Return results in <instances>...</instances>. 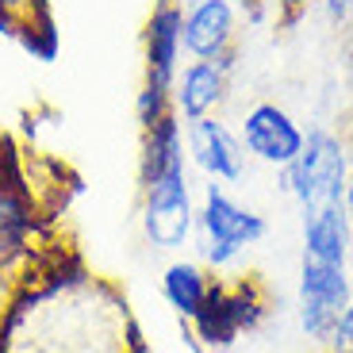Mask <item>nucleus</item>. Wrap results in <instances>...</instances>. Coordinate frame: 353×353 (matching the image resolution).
Listing matches in <instances>:
<instances>
[{
    "instance_id": "nucleus-1",
    "label": "nucleus",
    "mask_w": 353,
    "mask_h": 353,
    "mask_svg": "<svg viewBox=\"0 0 353 353\" xmlns=\"http://www.w3.org/2000/svg\"><path fill=\"white\" fill-rule=\"evenodd\" d=\"M4 353H139L127 300L92 273L27 284L0 327Z\"/></svg>"
},
{
    "instance_id": "nucleus-19",
    "label": "nucleus",
    "mask_w": 353,
    "mask_h": 353,
    "mask_svg": "<svg viewBox=\"0 0 353 353\" xmlns=\"http://www.w3.org/2000/svg\"><path fill=\"white\" fill-rule=\"evenodd\" d=\"M342 203H345V215H350V230H353V169H350V181H345V196H342Z\"/></svg>"
},
{
    "instance_id": "nucleus-13",
    "label": "nucleus",
    "mask_w": 353,
    "mask_h": 353,
    "mask_svg": "<svg viewBox=\"0 0 353 353\" xmlns=\"http://www.w3.org/2000/svg\"><path fill=\"white\" fill-rule=\"evenodd\" d=\"M215 288V273L203 261H188V257H176L161 269V300L169 303L173 315H181L185 323H192L200 315V307L208 303Z\"/></svg>"
},
{
    "instance_id": "nucleus-15",
    "label": "nucleus",
    "mask_w": 353,
    "mask_h": 353,
    "mask_svg": "<svg viewBox=\"0 0 353 353\" xmlns=\"http://www.w3.org/2000/svg\"><path fill=\"white\" fill-rule=\"evenodd\" d=\"M165 115H173V92L154 85H139V97H134V119H139V131L161 123Z\"/></svg>"
},
{
    "instance_id": "nucleus-2",
    "label": "nucleus",
    "mask_w": 353,
    "mask_h": 353,
    "mask_svg": "<svg viewBox=\"0 0 353 353\" xmlns=\"http://www.w3.org/2000/svg\"><path fill=\"white\" fill-rule=\"evenodd\" d=\"M139 227L150 250L176 254L196 234V192L188 176L185 123L165 115L142 131L139 146Z\"/></svg>"
},
{
    "instance_id": "nucleus-4",
    "label": "nucleus",
    "mask_w": 353,
    "mask_h": 353,
    "mask_svg": "<svg viewBox=\"0 0 353 353\" xmlns=\"http://www.w3.org/2000/svg\"><path fill=\"white\" fill-rule=\"evenodd\" d=\"M350 169V146H345L342 134L330 131V127H311L296 161L281 169V185L300 208L334 203L345 196Z\"/></svg>"
},
{
    "instance_id": "nucleus-18",
    "label": "nucleus",
    "mask_w": 353,
    "mask_h": 353,
    "mask_svg": "<svg viewBox=\"0 0 353 353\" xmlns=\"http://www.w3.org/2000/svg\"><path fill=\"white\" fill-rule=\"evenodd\" d=\"M276 12H281V19L284 23H296V19L303 16L307 8H315V4H323V0H269Z\"/></svg>"
},
{
    "instance_id": "nucleus-6",
    "label": "nucleus",
    "mask_w": 353,
    "mask_h": 353,
    "mask_svg": "<svg viewBox=\"0 0 353 353\" xmlns=\"http://www.w3.org/2000/svg\"><path fill=\"white\" fill-rule=\"evenodd\" d=\"M353 300V269L350 265H330L300 254V276H296V319L300 334L311 345L327 350L342 311Z\"/></svg>"
},
{
    "instance_id": "nucleus-5",
    "label": "nucleus",
    "mask_w": 353,
    "mask_h": 353,
    "mask_svg": "<svg viewBox=\"0 0 353 353\" xmlns=\"http://www.w3.org/2000/svg\"><path fill=\"white\" fill-rule=\"evenodd\" d=\"M269 315V292L257 276H215V288L200 315L192 319V338L208 350H230L242 334H254Z\"/></svg>"
},
{
    "instance_id": "nucleus-3",
    "label": "nucleus",
    "mask_w": 353,
    "mask_h": 353,
    "mask_svg": "<svg viewBox=\"0 0 353 353\" xmlns=\"http://www.w3.org/2000/svg\"><path fill=\"white\" fill-rule=\"evenodd\" d=\"M269 234V219L254 208H246L242 200L227 192V185L208 181L196 200V254L212 273H234L242 265V257L265 242Z\"/></svg>"
},
{
    "instance_id": "nucleus-9",
    "label": "nucleus",
    "mask_w": 353,
    "mask_h": 353,
    "mask_svg": "<svg viewBox=\"0 0 353 353\" xmlns=\"http://www.w3.org/2000/svg\"><path fill=\"white\" fill-rule=\"evenodd\" d=\"M230 73L234 54L227 58H188L181 62L173 81V112L181 123H196L203 115H219L230 97Z\"/></svg>"
},
{
    "instance_id": "nucleus-11",
    "label": "nucleus",
    "mask_w": 353,
    "mask_h": 353,
    "mask_svg": "<svg viewBox=\"0 0 353 353\" xmlns=\"http://www.w3.org/2000/svg\"><path fill=\"white\" fill-rule=\"evenodd\" d=\"M239 39V4L234 0H196L181 19L185 58H227Z\"/></svg>"
},
{
    "instance_id": "nucleus-17",
    "label": "nucleus",
    "mask_w": 353,
    "mask_h": 353,
    "mask_svg": "<svg viewBox=\"0 0 353 353\" xmlns=\"http://www.w3.org/2000/svg\"><path fill=\"white\" fill-rule=\"evenodd\" d=\"M323 12L334 27H353V0H323Z\"/></svg>"
},
{
    "instance_id": "nucleus-14",
    "label": "nucleus",
    "mask_w": 353,
    "mask_h": 353,
    "mask_svg": "<svg viewBox=\"0 0 353 353\" xmlns=\"http://www.w3.org/2000/svg\"><path fill=\"white\" fill-rule=\"evenodd\" d=\"M0 27L31 39L39 31H50V8L46 0H0Z\"/></svg>"
},
{
    "instance_id": "nucleus-21",
    "label": "nucleus",
    "mask_w": 353,
    "mask_h": 353,
    "mask_svg": "<svg viewBox=\"0 0 353 353\" xmlns=\"http://www.w3.org/2000/svg\"><path fill=\"white\" fill-rule=\"evenodd\" d=\"M323 353H334V350H323Z\"/></svg>"
},
{
    "instance_id": "nucleus-12",
    "label": "nucleus",
    "mask_w": 353,
    "mask_h": 353,
    "mask_svg": "<svg viewBox=\"0 0 353 353\" xmlns=\"http://www.w3.org/2000/svg\"><path fill=\"white\" fill-rule=\"evenodd\" d=\"M300 254L330 265H350L353 261V230L345 203H311L300 208Z\"/></svg>"
},
{
    "instance_id": "nucleus-16",
    "label": "nucleus",
    "mask_w": 353,
    "mask_h": 353,
    "mask_svg": "<svg viewBox=\"0 0 353 353\" xmlns=\"http://www.w3.org/2000/svg\"><path fill=\"white\" fill-rule=\"evenodd\" d=\"M327 350H334V353H353V300H350V307L342 311V319H338V327H334V334H330Z\"/></svg>"
},
{
    "instance_id": "nucleus-10",
    "label": "nucleus",
    "mask_w": 353,
    "mask_h": 353,
    "mask_svg": "<svg viewBox=\"0 0 353 353\" xmlns=\"http://www.w3.org/2000/svg\"><path fill=\"white\" fill-rule=\"evenodd\" d=\"M181 19H185V8L176 0H158L150 8L146 27H142V85L173 92L176 70L185 62V50H181Z\"/></svg>"
},
{
    "instance_id": "nucleus-7",
    "label": "nucleus",
    "mask_w": 353,
    "mask_h": 353,
    "mask_svg": "<svg viewBox=\"0 0 353 353\" xmlns=\"http://www.w3.org/2000/svg\"><path fill=\"white\" fill-rule=\"evenodd\" d=\"M239 139L246 146V158L261 161L269 169H284L296 161V154L303 150L307 131L300 127V119L281 108L276 100H257L246 108L239 123Z\"/></svg>"
},
{
    "instance_id": "nucleus-8",
    "label": "nucleus",
    "mask_w": 353,
    "mask_h": 353,
    "mask_svg": "<svg viewBox=\"0 0 353 353\" xmlns=\"http://www.w3.org/2000/svg\"><path fill=\"white\" fill-rule=\"evenodd\" d=\"M185 154L188 165L200 169L208 181L239 185L246 176V146L223 115H203L196 123H185Z\"/></svg>"
},
{
    "instance_id": "nucleus-22",
    "label": "nucleus",
    "mask_w": 353,
    "mask_h": 353,
    "mask_svg": "<svg viewBox=\"0 0 353 353\" xmlns=\"http://www.w3.org/2000/svg\"><path fill=\"white\" fill-rule=\"evenodd\" d=\"M0 353H4V345H0Z\"/></svg>"
},
{
    "instance_id": "nucleus-20",
    "label": "nucleus",
    "mask_w": 353,
    "mask_h": 353,
    "mask_svg": "<svg viewBox=\"0 0 353 353\" xmlns=\"http://www.w3.org/2000/svg\"><path fill=\"white\" fill-rule=\"evenodd\" d=\"M350 104H353V81H350Z\"/></svg>"
}]
</instances>
